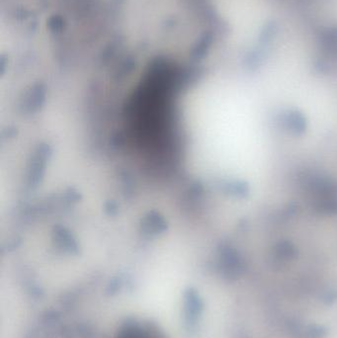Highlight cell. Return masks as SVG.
I'll return each instance as SVG.
<instances>
[{"label":"cell","instance_id":"1","mask_svg":"<svg viewBox=\"0 0 337 338\" xmlns=\"http://www.w3.org/2000/svg\"><path fill=\"white\" fill-rule=\"evenodd\" d=\"M116 338H166L156 326L150 323L134 321L124 325Z\"/></svg>","mask_w":337,"mask_h":338}]
</instances>
